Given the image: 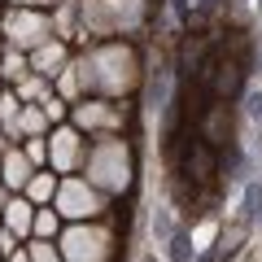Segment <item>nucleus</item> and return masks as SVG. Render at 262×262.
I'll list each match as a JSON object with an SVG mask.
<instances>
[{"label":"nucleus","instance_id":"nucleus-18","mask_svg":"<svg viewBox=\"0 0 262 262\" xmlns=\"http://www.w3.org/2000/svg\"><path fill=\"white\" fill-rule=\"evenodd\" d=\"M48 131H53L48 114L39 105H22V114H18V136L22 140H35V136H48Z\"/></svg>","mask_w":262,"mask_h":262},{"label":"nucleus","instance_id":"nucleus-23","mask_svg":"<svg viewBox=\"0 0 262 262\" xmlns=\"http://www.w3.org/2000/svg\"><path fill=\"white\" fill-rule=\"evenodd\" d=\"M27 258L31 262H61V253H57V241H27Z\"/></svg>","mask_w":262,"mask_h":262},{"label":"nucleus","instance_id":"nucleus-10","mask_svg":"<svg viewBox=\"0 0 262 262\" xmlns=\"http://www.w3.org/2000/svg\"><path fill=\"white\" fill-rule=\"evenodd\" d=\"M196 140L210 144V149H227V144L236 140V105L227 101H210L206 114H201V122H196Z\"/></svg>","mask_w":262,"mask_h":262},{"label":"nucleus","instance_id":"nucleus-20","mask_svg":"<svg viewBox=\"0 0 262 262\" xmlns=\"http://www.w3.org/2000/svg\"><path fill=\"white\" fill-rule=\"evenodd\" d=\"M53 96L57 101H66V105H75V101H83V88H79V75H75V61L66 66L61 75L53 79Z\"/></svg>","mask_w":262,"mask_h":262},{"label":"nucleus","instance_id":"nucleus-21","mask_svg":"<svg viewBox=\"0 0 262 262\" xmlns=\"http://www.w3.org/2000/svg\"><path fill=\"white\" fill-rule=\"evenodd\" d=\"M48 92H53V83H48V79H39V75H27L22 83H13V96H18V105H39Z\"/></svg>","mask_w":262,"mask_h":262},{"label":"nucleus","instance_id":"nucleus-15","mask_svg":"<svg viewBox=\"0 0 262 262\" xmlns=\"http://www.w3.org/2000/svg\"><path fill=\"white\" fill-rule=\"evenodd\" d=\"M48 13H53V35L61 44H79V0H57Z\"/></svg>","mask_w":262,"mask_h":262},{"label":"nucleus","instance_id":"nucleus-28","mask_svg":"<svg viewBox=\"0 0 262 262\" xmlns=\"http://www.w3.org/2000/svg\"><path fill=\"white\" fill-rule=\"evenodd\" d=\"M5 262H31V258H27V245H18V249H13V253H9Z\"/></svg>","mask_w":262,"mask_h":262},{"label":"nucleus","instance_id":"nucleus-19","mask_svg":"<svg viewBox=\"0 0 262 262\" xmlns=\"http://www.w3.org/2000/svg\"><path fill=\"white\" fill-rule=\"evenodd\" d=\"M61 219H57V210L53 206H44V210H35V223H31V241H57L61 236Z\"/></svg>","mask_w":262,"mask_h":262},{"label":"nucleus","instance_id":"nucleus-3","mask_svg":"<svg viewBox=\"0 0 262 262\" xmlns=\"http://www.w3.org/2000/svg\"><path fill=\"white\" fill-rule=\"evenodd\" d=\"M79 175L96 192H105L110 201L114 196H127L136 188V149H131V140L127 136H92L88 149H83Z\"/></svg>","mask_w":262,"mask_h":262},{"label":"nucleus","instance_id":"nucleus-14","mask_svg":"<svg viewBox=\"0 0 262 262\" xmlns=\"http://www.w3.org/2000/svg\"><path fill=\"white\" fill-rule=\"evenodd\" d=\"M249 232H253L249 214H236L232 223L223 227V236H219V249H214V258H241V253H245V245H249Z\"/></svg>","mask_w":262,"mask_h":262},{"label":"nucleus","instance_id":"nucleus-6","mask_svg":"<svg viewBox=\"0 0 262 262\" xmlns=\"http://www.w3.org/2000/svg\"><path fill=\"white\" fill-rule=\"evenodd\" d=\"M118 236L105 223H66L61 236H57V253L61 262H114V249H118Z\"/></svg>","mask_w":262,"mask_h":262},{"label":"nucleus","instance_id":"nucleus-5","mask_svg":"<svg viewBox=\"0 0 262 262\" xmlns=\"http://www.w3.org/2000/svg\"><path fill=\"white\" fill-rule=\"evenodd\" d=\"M66 122L79 131V136H127V127L136 122V110L131 101H96V96H83V101L70 105Z\"/></svg>","mask_w":262,"mask_h":262},{"label":"nucleus","instance_id":"nucleus-25","mask_svg":"<svg viewBox=\"0 0 262 262\" xmlns=\"http://www.w3.org/2000/svg\"><path fill=\"white\" fill-rule=\"evenodd\" d=\"M170 258H175V262H188V258H192V253H188V236H175V241H170Z\"/></svg>","mask_w":262,"mask_h":262},{"label":"nucleus","instance_id":"nucleus-26","mask_svg":"<svg viewBox=\"0 0 262 262\" xmlns=\"http://www.w3.org/2000/svg\"><path fill=\"white\" fill-rule=\"evenodd\" d=\"M5 5H13V9H53L57 0H5Z\"/></svg>","mask_w":262,"mask_h":262},{"label":"nucleus","instance_id":"nucleus-24","mask_svg":"<svg viewBox=\"0 0 262 262\" xmlns=\"http://www.w3.org/2000/svg\"><path fill=\"white\" fill-rule=\"evenodd\" d=\"M39 110H44V114H48V122L57 127V122H66V114H70V105H66V101H57V96L48 92L44 101H39Z\"/></svg>","mask_w":262,"mask_h":262},{"label":"nucleus","instance_id":"nucleus-27","mask_svg":"<svg viewBox=\"0 0 262 262\" xmlns=\"http://www.w3.org/2000/svg\"><path fill=\"white\" fill-rule=\"evenodd\" d=\"M13 249H18V236H13V232H5V227H0V253L9 258Z\"/></svg>","mask_w":262,"mask_h":262},{"label":"nucleus","instance_id":"nucleus-22","mask_svg":"<svg viewBox=\"0 0 262 262\" xmlns=\"http://www.w3.org/2000/svg\"><path fill=\"white\" fill-rule=\"evenodd\" d=\"M18 149L27 153V162L35 170H48V140H44V136H35V140H18Z\"/></svg>","mask_w":262,"mask_h":262},{"label":"nucleus","instance_id":"nucleus-8","mask_svg":"<svg viewBox=\"0 0 262 262\" xmlns=\"http://www.w3.org/2000/svg\"><path fill=\"white\" fill-rule=\"evenodd\" d=\"M219 153L210 149V144H201L196 136H188L184 140V153H179V166H175V175L184 179L192 192H201V188H219Z\"/></svg>","mask_w":262,"mask_h":262},{"label":"nucleus","instance_id":"nucleus-12","mask_svg":"<svg viewBox=\"0 0 262 262\" xmlns=\"http://www.w3.org/2000/svg\"><path fill=\"white\" fill-rule=\"evenodd\" d=\"M70 57H75V48L70 44H61V39H48V44H39L35 53L27 57V66H31V75H39V79H48V83H53L57 75H61L66 66H70Z\"/></svg>","mask_w":262,"mask_h":262},{"label":"nucleus","instance_id":"nucleus-2","mask_svg":"<svg viewBox=\"0 0 262 262\" xmlns=\"http://www.w3.org/2000/svg\"><path fill=\"white\" fill-rule=\"evenodd\" d=\"M153 22V0H79V48L105 39H136Z\"/></svg>","mask_w":262,"mask_h":262},{"label":"nucleus","instance_id":"nucleus-11","mask_svg":"<svg viewBox=\"0 0 262 262\" xmlns=\"http://www.w3.org/2000/svg\"><path fill=\"white\" fill-rule=\"evenodd\" d=\"M31 223H35V206L22 192H0V227L13 232L22 245L31 241Z\"/></svg>","mask_w":262,"mask_h":262},{"label":"nucleus","instance_id":"nucleus-16","mask_svg":"<svg viewBox=\"0 0 262 262\" xmlns=\"http://www.w3.org/2000/svg\"><path fill=\"white\" fill-rule=\"evenodd\" d=\"M57 179H61V175H53V170H35V175L27 179V188H22V196H27L35 210L53 206V196H57Z\"/></svg>","mask_w":262,"mask_h":262},{"label":"nucleus","instance_id":"nucleus-9","mask_svg":"<svg viewBox=\"0 0 262 262\" xmlns=\"http://www.w3.org/2000/svg\"><path fill=\"white\" fill-rule=\"evenodd\" d=\"M44 140H48V170H53V175H79V166H83V149H88V136H79L70 122H57Z\"/></svg>","mask_w":262,"mask_h":262},{"label":"nucleus","instance_id":"nucleus-17","mask_svg":"<svg viewBox=\"0 0 262 262\" xmlns=\"http://www.w3.org/2000/svg\"><path fill=\"white\" fill-rule=\"evenodd\" d=\"M27 75H31L27 53H18V48H5V44H0V83L13 88V83H22Z\"/></svg>","mask_w":262,"mask_h":262},{"label":"nucleus","instance_id":"nucleus-13","mask_svg":"<svg viewBox=\"0 0 262 262\" xmlns=\"http://www.w3.org/2000/svg\"><path fill=\"white\" fill-rule=\"evenodd\" d=\"M31 175H35V166L27 162V153L18 144H9V149L0 153V184H5V192H22Z\"/></svg>","mask_w":262,"mask_h":262},{"label":"nucleus","instance_id":"nucleus-29","mask_svg":"<svg viewBox=\"0 0 262 262\" xmlns=\"http://www.w3.org/2000/svg\"><path fill=\"white\" fill-rule=\"evenodd\" d=\"M201 262H219V258H214V253H206V258H201Z\"/></svg>","mask_w":262,"mask_h":262},{"label":"nucleus","instance_id":"nucleus-1","mask_svg":"<svg viewBox=\"0 0 262 262\" xmlns=\"http://www.w3.org/2000/svg\"><path fill=\"white\" fill-rule=\"evenodd\" d=\"M70 61H75L83 96H96V101H136V92L144 88V57L127 39L83 44Z\"/></svg>","mask_w":262,"mask_h":262},{"label":"nucleus","instance_id":"nucleus-30","mask_svg":"<svg viewBox=\"0 0 262 262\" xmlns=\"http://www.w3.org/2000/svg\"><path fill=\"white\" fill-rule=\"evenodd\" d=\"M144 262H158V258H144Z\"/></svg>","mask_w":262,"mask_h":262},{"label":"nucleus","instance_id":"nucleus-7","mask_svg":"<svg viewBox=\"0 0 262 262\" xmlns=\"http://www.w3.org/2000/svg\"><path fill=\"white\" fill-rule=\"evenodd\" d=\"M0 39L5 48H18V53H35L39 44L53 39V13L48 9H13L5 5L0 9Z\"/></svg>","mask_w":262,"mask_h":262},{"label":"nucleus","instance_id":"nucleus-4","mask_svg":"<svg viewBox=\"0 0 262 262\" xmlns=\"http://www.w3.org/2000/svg\"><path fill=\"white\" fill-rule=\"evenodd\" d=\"M53 210H57L61 223H101V219H110L114 201L105 192H96L83 175H61V179H57Z\"/></svg>","mask_w":262,"mask_h":262}]
</instances>
